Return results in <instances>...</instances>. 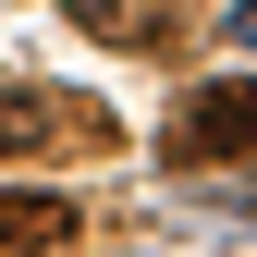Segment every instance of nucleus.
Masks as SVG:
<instances>
[{"mask_svg":"<svg viewBox=\"0 0 257 257\" xmlns=\"http://www.w3.org/2000/svg\"><path fill=\"white\" fill-rule=\"evenodd\" d=\"M122 122L74 86H0V159H110Z\"/></svg>","mask_w":257,"mask_h":257,"instance_id":"1","label":"nucleus"},{"mask_svg":"<svg viewBox=\"0 0 257 257\" xmlns=\"http://www.w3.org/2000/svg\"><path fill=\"white\" fill-rule=\"evenodd\" d=\"M159 147H172V172L257 159V74H233V86H184V110L159 122Z\"/></svg>","mask_w":257,"mask_h":257,"instance_id":"2","label":"nucleus"},{"mask_svg":"<svg viewBox=\"0 0 257 257\" xmlns=\"http://www.w3.org/2000/svg\"><path fill=\"white\" fill-rule=\"evenodd\" d=\"M61 245H74V196L13 184V196H0V257H61Z\"/></svg>","mask_w":257,"mask_h":257,"instance_id":"3","label":"nucleus"},{"mask_svg":"<svg viewBox=\"0 0 257 257\" xmlns=\"http://www.w3.org/2000/svg\"><path fill=\"white\" fill-rule=\"evenodd\" d=\"M61 13H74L98 49H159L172 37V0H61Z\"/></svg>","mask_w":257,"mask_h":257,"instance_id":"4","label":"nucleus"},{"mask_svg":"<svg viewBox=\"0 0 257 257\" xmlns=\"http://www.w3.org/2000/svg\"><path fill=\"white\" fill-rule=\"evenodd\" d=\"M220 37H233V49H257V0H245V13H220Z\"/></svg>","mask_w":257,"mask_h":257,"instance_id":"5","label":"nucleus"}]
</instances>
